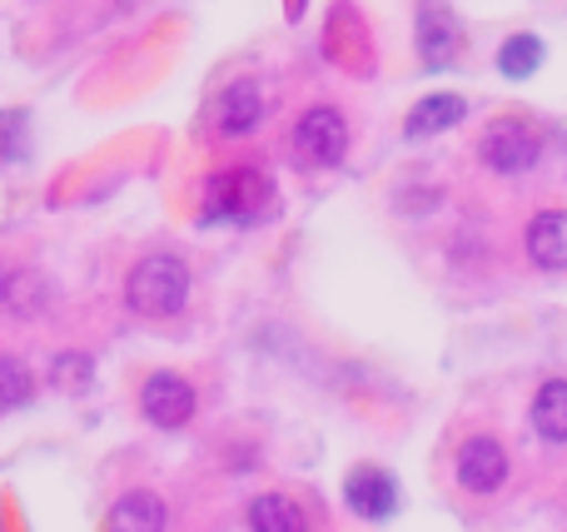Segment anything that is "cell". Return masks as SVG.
Segmentation results:
<instances>
[{"label": "cell", "instance_id": "14", "mask_svg": "<svg viewBox=\"0 0 567 532\" xmlns=\"http://www.w3.org/2000/svg\"><path fill=\"white\" fill-rule=\"evenodd\" d=\"M249 528H255V532H309L299 503H289L284 493L255 498V503H249Z\"/></svg>", "mask_w": 567, "mask_h": 532}, {"label": "cell", "instance_id": "10", "mask_svg": "<svg viewBox=\"0 0 567 532\" xmlns=\"http://www.w3.org/2000/svg\"><path fill=\"white\" fill-rule=\"evenodd\" d=\"M523 239H528V259L538 269H567V209H543Z\"/></svg>", "mask_w": 567, "mask_h": 532}, {"label": "cell", "instance_id": "4", "mask_svg": "<svg viewBox=\"0 0 567 532\" xmlns=\"http://www.w3.org/2000/svg\"><path fill=\"white\" fill-rule=\"evenodd\" d=\"M349 155V125L333 105H313L299 115L293 125V159L303 169H333L339 159Z\"/></svg>", "mask_w": 567, "mask_h": 532}, {"label": "cell", "instance_id": "6", "mask_svg": "<svg viewBox=\"0 0 567 532\" xmlns=\"http://www.w3.org/2000/svg\"><path fill=\"white\" fill-rule=\"evenodd\" d=\"M209 119H215V135L219 139H245L259 129V119H265V95H259L255 80H235V85H225L215 95V109H209Z\"/></svg>", "mask_w": 567, "mask_h": 532}, {"label": "cell", "instance_id": "3", "mask_svg": "<svg viewBox=\"0 0 567 532\" xmlns=\"http://www.w3.org/2000/svg\"><path fill=\"white\" fill-rule=\"evenodd\" d=\"M478 159L493 169V175H528V169L543 159V135L518 115L493 119L478 139Z\"/></svg>", "mask_w": 567, "mask_h": 532}, {"label": "cell", "instance_id": "5", "mask_svg": "<svg viewBox=\"0 0 567 532\" xmlns=\"http://www.w3.org/2000/svg\"><path fill=\"white\" fill-rule=\"evenodd\" d=\"M140 414L155 428H185L195 418V388L179 374H150L140 388Z\"/></svg>", "mask_w": 567, "mask_h": 532}, {"label": "cell", "instance_id": "1", "mask_svg": "<svg viewBox=\"0 0 567 532\" xmlns=\"http://www.w3.org/2000/svg\"><path fill=\"white\" fill-rule=\"evenodd\" d=\"M275 179L255 165L219 169L205 185V225H259L275 215Z\"/></svg>", "mask_w": 567, "mask_h": 532}, {"label": "cell", "instance_id": "13", "mask_svg": "<svg viewBox=\"0 0 567 532\" xmlns=\"http://www.w3.org/2000/svg\"><path fill=\"white\" fill-rule=\"evenodd\" d=\"M533 428L548 444H567V378H553V384L538 388V398H533Z\"/></svg>", "mask_w": 567, "mask_h": 532}, {"label": "cell", "instance_id": "9", "mask_svg": "<svg viewBox=\"0 0 567 532\" xmlns=\"http://www.w3.org/2000/svg\"><path fill=\"white\" fill-rule=\"evenodd\" d=\"M343 498H349V508L359 518L383 523V518H393V508H399V483H393L383 468H359V473H349V483H343Z\"/></svg>", "mask_w": 567, "mask_h": 532}, {"label": "cell", "instance_id": "2", "mask_svg": "<svg viewBox=\"0 0 567 532\" xmlns=\"http://www.w3.org/2000/svg\"><path fill=\"white\" fill-rule=\"evenodd\" d=\"M189 299V269L175 254H145L125 279V304L140 319H175Z\"/></svg>", "mask_w": 567, "mask_h": 532}, {"label": "cell", "instance_id": "17", "mask_svg": "<svg viewBox=\"0 0 567 532\" xmlns=\"http://www.w3.org/2000/svg\"><path fill=\"white\" fill-rule=\"evenodd\" d=\"M50 384L65 388V394H80L90 384V358L85 354H60L55 368H50Z\"/></svg>", "mask_w": 567, "mask_h": 532}, {"label": "cell", "instance_id": "11", "mask_svg": "<svg viewBox=\"0 0 567 532\" xmlns=\"http://www.w3.org/2000/svg\"><path fill=\"white\" fill-rule=\"evenodd\" d=\"M463 115H468V105H463L458 95H423L419 105L409 109V125H403V135H409V139L443 135V129H453Z\"/></svg>", "mask_w": 567, "mask_h": 532}, {"label": "cell", "instance_id": "15", "mask_svg": "<svg viewBox=\"0 0 567 532\" xmlns=\"http://www.w3.org/2000/svg\"><path fill=\"white\" fill-rule=\"evenodd\" d=\"M30 398H35V374H30L16 354H0V414L25 408Z\"/></svg>", "mask_w": 567, "mask_h": 532}, {"label": "cell", "instance_id": "7", "mask_svg": "<svg viewBox=\"0 0 567 532\" xmlns=\"http://www.w3.org/2000/svg\"><path fill=\"white\" fill-rule=\"evenodd\" d=\"M458 483L468 488V493H498L503 483H508V453H503L498 438L478 434L468 438V444L458 448Z\"/></svg>", "mask_w": 567, "mask_h": 532}, {"label": "cell", "instance_id": "8", "mask_svg": "<svg viewBox=\"0 0 567 532\" xmlns=\"http://www.w3.org/2000/svg\"><path fill=\"white\" fill-rule=\"evenodd\" d=\"M463 45V30L458 20H453L449 6H439V0H423L419 6V55L423 65H453V55H458Z\"/></svg>", "mask_w": 567, "mask_h": 532}, {"label": "cell", "instance_id": "12", "mask_svg": "<svg viewBox=\"0 0 567 532\" xmlns=\"http://www.w3.org/2000/svg\"><path fill=\"white\" fill-rule=\"evenodd\" d=\"M110 532H165V503L155 493H145V488H135V493H125L115 503Z\"/></svg>", "mask_w": 567, "mask_h": 532}, {"label": "cell", "instance_id": "16", "mask_svg": "<svg viewBox=\"0 0 567 532\" xmlns=\"http://www.w3.org/2000/svg\"><path fill=\"white\" fill-rule=\"evenodd\" d=\"M538 65H543V40L538 35H513L508 45L498 50V70L508 80H528Z\"/></svg>", "mask_w": 567, "mask_h": 532}, {"label": "cell", "instance_id": "18", "mask_svg": "<svg viewBox=\"0 0 567 532\" xmlns=\"http://www.w3.org/2000/svg\"><path fill=\"white\" fill-rule=\"evenodd\" d=\"M6 284H10V274H6V269H0V299H6Z\"/></svg>", "mask_w": 567, "mask_h": 532}]
</instances>
